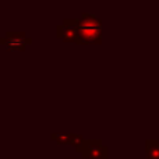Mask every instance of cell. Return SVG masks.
I'll return each instance as SVG.
<instances>
[{
    "mask_svg": "<svg viewBox=\"0 0 159 159\" xmlns=\"http://www.w3.org/2000/svg\"><path fill=\"white\" fill-rule=\"evenodd\" d=\"M78 21V43H101L102 41V21L96 16L82 13Z\"/></svg>",
    "mask_w": 159,
    "mask_h": 159,
    "instance_id": "cell-1",
    "label": "cell"
},
{
    "mask_svg": "<svg viewBox=\"0 0 159 159\" xmlns=\"http://www.w3.org/2000/svg\"><path fill=\"white\" fill-rule=\"evenodd\" d=\"M31 42L32 39L28 38L25 32L18 31H8L4 36L0 38V45H3L7 50H25Z\"/></svg>",
    "mask_w": 159,
    "mask_h": 159,
    "instance_id": "cell-2",
    "label": "cell"
},
{
    "mask_svg": "<svg viewBox=\"0 0 159 159\" xmlns=\"http://www.w3.org/2000/svg\"><path fill=\"white\" fill-rule=\"evenodd\" d=\"M80 154L85 159H107V147L101 140H85Z\"/></svg>",
    "mask_w": 159,
    "mask_h": 159,
    "instance_id": "cell-3",
    "label": "cell"
},
{
    "mask_svg": "<svg viewBox=\"0 0 159 159\" xmlns=\"http://www.w3.org/2000/svg\"><path fill=\"white\" fill-rule=\"evenodd\" d=\"M57 36L64 42H75L78 43V21L77 18H64L60 25L56 28Z\"/></svg>",
    "mask_w": 159,
    "mask_h": 159,
    "instance_id": "cell-4",
    "label": "cell"
},
{
    "mask_svg": "<svg viewBox=\"0 0 159 159\" xmlns=\"http://www.w3.org/2000/svg\"><path fill=\"white\" fill-rule=\"evenodd\" d=\"M147 159H159V140L145 141Z\"/></svg>",
    "mask_w": 159,
    "mask_h": 159,
    "instance_id": "cell-5",
    "label": "cell"
},
{
    "mask_svg": "<svg viewBox=\"0 0 159 159\" xmlns=\"http://www.w3.org/2000/svg\"><path fill=\"white\" fill-rule=\"evenodd\" d=\"M70 134L71 133H53L50 138L59 144H70Z\"/></svg>",
    "mask_w": 159,
    "mask_h": 159,
    "instance_id": "cell-6",
    "label": "cell"
},
{
    "mask_svg": "<svg viewBox=\"0 0 159 159\" xmlns=\"http://www.w3.org/2000/svg\"><path fill=\"white\" fill-rule=\"evenodd\" d=\"M84 138L81 137V135H78V134H70V144L71 145H74V148H75V151L80 152L81 151V147H82V144H84Z\"/></svg>",
    "mask_w": 159,
    "mask_h": 159,
    "instance_id": "cell-7",
    "label": "cell"
},
{
    "mask_svg": "<svg viewBox=\"0 0 159 159\" xmlns=\"http://www.w3.org/2000/svg\"><path fill=\"white\" fill-rule=\"evenodd\" d=\"M66 159H74V158H66Z\"/></svg>",
    "mask_w": 159,
    "mask_h": 159,
    "instance_id": "cell-8",
    "label": "cell"
},
{
    "mask_svg": "<svg viewBox=\"0 0 159 159\" xmlns=\"http://www.w3.org/2000/svg\"><path fill=\"white\" fill-rule=\"evenodd\" d=\"M7 159H11V158H7ZM22 159H24V158H22Z\"/></svg>",
    "mask_w": 159,
    "mask_h": 159,
    "instance_id": "cell-9",
    "label": "cell"
}]
</instances>
